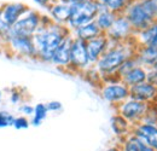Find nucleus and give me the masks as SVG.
<instances>
[{
	"instance_id": "nucleus-3",
	"label": "nucleus",
	"mask_w": 157,
	"mask_h": 151,
	"mask_svg": "<svg viewBox=\"0 0 157 151\" xmlns=\"http://www.w3.org/2000/svg\"><path fill=\"white\" fill-rule=\"evenodd\" d=\"M122 15L136 33L144 30L157 19V0H132Z\"/></svg>"
},
{
	"instance_id": "nucleus-8",
	"label": "nucleus",
	"mask_w": 157,
	"mask_h": 151,
	"mask_svg": "<svg viewBox=\"0 0 157 151\" xmlns=\"http://www.w3.org/2000/svg\"><path fill=\"white\" fill-rule=\"evenodd\" d=\"M99 95L106 103L116 108L118 104L129 98V87L121 82V80L114 82H104L99 87Z\"/></svg>"
},
{
	"instance_id": "nucleus-30",
	"label": "nucleus",
	"mask_w": 157,
	"mask_h": 151,
	"mask_svg": "<svg viewBox=\"0 0 157 151\" xmlns=\"http://www.w3.org/2000/svg\"><path fill=\"white\" fill-rule=\"evenodd\" d=\"M10 30H11V25H9L6 22H5V19L1 17V15H0V39L5 42V40L9 38V35H10Z\"/></svg>"
},
{
	"instance_id": "nucleus-18",
	"label": "nucleus",
	"mask_w": 157,
	"mask_h": 151,
	"mask_svg": "<svg viewBox=\"0 0 157 151\" xmlns=\"http://www.w3.org/2000/svg\"><path fill=\"white\" fill-rule=\"evenodd\" d=\"M134 39L139 46L157 47V19L144 30L136 33Z\"/></svg>"
},
{
	"instance_id": "nucleus-25",
	"label": "nucleus",
	"mask_w": 157,
	"mask_h": 151,
	"mask_svg": "<svg viewBox=\"0 0 157 151\" xmlns=\"http://www.w3.org/2000/svg\"><path fill=\"white\" fill-rule=\"evenodd\" d=\"M48 115V110L46 108V103H38L34 105V111L30 117V126L39 127L40 125L46 120Z\"/></svg>"
},
{
	"instance_id": "nucleus-33",
	"label": "nucleus",
	"mask_w": 157,
	"mask_h": 151,
	"mask_svg": "<svg viewBox=\"0 0 157 151\" xmlns=\"http://www.w3.org/2000/svg\"><path fill=\"white\" fill-rule=\"evenodd\" d=\"M46 108H47L48 113H58L63 109V104L59 100H51V102L46 103Z\"/></svg>"
},
{
	"instance_id": "nucleus-27",
	"label": "nucleus",
	"mask_w": 157,
	"mask_h": 151,
	"mask_svg": "<svg viewBox=\"0 0 157 151\" xmlns=\"http://www.w3.org/2000/svg\"><path fill=\"white\" fill-rule=\"evenodd\" d=\"M137 65H138V63H137V60H136V58H134V57H131V58L126 59V60L121 64V67L118 68L116 75L121 79V77L124 75L126 73H128L131 69H133V68H134V67H137Z\"/></svg>"
},
{
	"instance_id": "nucleus-31",
	"label": "nucleus",
	"mask_w": 157,
	"mask_h": 151,
	"mask_svg": "<svg viewBox=\"0 0 157 151\" xmlns=\"http://www.w3.org/2000/svg\"><path fill=\"white\" fill-rule=\"evenodd\" d=\"M18 111L21 115L23 116H27V117H32L33 111H34V105L29 104V103H21L20 106H18Z\"/></svg>"
},
{
	"instance_id": "nucleus-22",
	"label": "nucleus",
	"mask_w": 157,
	"mask_h": 151,
	"mask_svg": "<svg viewBox=\"0 0 157 151\" xmlns=\"http://www.w3.org/2000/svg\"><path fill=\"white\" fill-rule=\"evenodd\" d=\"M116 14H114V12H111V11H109V10H106V9H104L101 5H100V9H99L98 14H97V16H96V18H94V22H96V24L98 25V28L103 32V33H105V32H108L109 29H110V27L113 25V23H114V21L116 18Z\"/></svg>"
},
{
	"instance_id": "nucleus-35",
	"label": "nucleus",
	"mask_w": 157,
	"mask_h": 151,
	"mask_svg": "<svg viewBox=\"0 0 157 151\" xmlns=\"http://www.w3.org/2000/svg\"><path fill=\"white\" fill-rule=\"evenodd\" d=\"M38 6H40V7H42V9H48V6L53 2V0H33Z\"/></svg>"
},
{
	"instance_id": "nucleus-15",
	"label": "nucleus",
	"mask_w": 157,
	"mask_h": 151,
	"mask_svg": "<svg viewBox=\"0 0 157 151\" xmlns=\"http://www.w3.org/2000/svg\"><path fill=\"white\" fill-rule=\"evenodd\" d=\"M109 47V39L106 38V35L103 33L97 38L88 40L86 42V50H87V55L90 63L92 65L96 64V62L98 60L100 56L106 51V48Z\"/></svg>"
},
{
	"instance_id": "nucleus-36",
	"label": "nucleus",
	"mask_w": 157,
	"mask_h": 151,
	"mask_svg": "<svg viewBox=\"0 0 157 151\" xmlns=\"http://www.w3.org/2000/svg\"><path fill=\"white\" fill-rule=\"evenodd\" d=\"M55 1H57V2H62V4H67V5H75V4H78V2H81V1H83V0H55Z\"/></svg>"
},
{
	"instance_id": "nucleus-6",
	"label": "nucleus",
	"mask_w": 157,
	"mask_h": 151,
	"mask_svg": "<svg viewBox=\"0 0 157 151\" xmlns=\"http://www.w3.org/2000/svg\"><path fill=\"white\" fill-rule=\"evenodd\" d=\"M41 19H42V15L38 10L29 9L11 27L10 35H21V37L33 38V35L38 32V29L41 25Z\"/></svg>"
},
{
	"instance_id": "nucleus-39",
	"label": "nucleus",
	"mask_w": 157,
	"mask_h": 151,
	"mask_svg": "<svg viewBox=\"0 0 157 151\" xmlns=\"http://www.w3.org/2000/svg\"><path fill=\"white\" fill-rule=\"evenodd\" d=\"M1 100H2V91L0 90V103H1Z\"/></svg>"
},
{
	"instance_id": "nucleus-13",
	"label": "nucleus",
	"mask_w": 157,
	"mask_h": 151,
	"mask_svg": "<svg viewBox=\"0 0 157 151\" xmlns=\"http://www.w3.org/2000/svg\"><path fill=\"white\" fill-rule=\"evenodd\" d=\"M71 41L73 37L71 34L69 37L63 40V42L56 48V51L53 52L52 58H51V64H53L55 67L68 70L69 64H70V48H71Z\"/></svg>"
},
{
	"instance_id": "nucleus-23",
	"label": "nucleus",
	"mask_w": 157,
	"mask_h": 151,
	"mask_svg": "<svg viewBox=\"0 0 157 151\" xmlns=\"http://www.w3.org/2000/svg\"><path fill=\"white\" fill-rule=\"evenodd\" d=\"M97 1L104 9L109 10L116 15H122L132 0H97Z\"/></svg>"
},
{
	"instance_id": "nucleus-34",
	"label": "nucleus",
	"mask_w": 157,
	"mask_h": 151,
	"mask_svg": "<svg viewBox=\"0 0 157 151\" xmlns=\"http://www.w3.org/2000/svg\"><path fill=\"white\" fill-rule=\"evenodd\" d=\"M146 81H147V82H150L151 85H154V86H156V87H157V69H155V68L147 69Z\"/></svg>"
},
{
	"instance_id": "nucleus-1",
	"label": "nucleus",
	"mask_w": 157,
	"mask_h": 151,
	"mask_svg": "<svg viewBox=\"0 0 157 151\" xmlns=\"http://www.w3.org/2000/svg\"><path fill=\"white\" fill-rule=\"evenodd\" d=\"M137 47L138 44L134 38L118 44L109 41V47L93 65L101 76V83L120 81V77L116 75L118 68L126 59L134 57Z\"/></svg>"
},
{
	"instance_id": "nucleus-7",
	"label": "nucleus",
	"mask_w": 157,
	"mask_h": 151,
	"mask_svg": "<svg viewBox=\"0 0 157 151\" xmlns=\"http://www.w3.org/2000/svg\"><path fill=\"white\" fill-rule=\"evenodd\" d=\"M91 67H93V65L90 63V59H88L86 42L80 39L73 38L71 48H70V64H69L68 72L83 74Z\"/></svg>"
},
{
	"instance_id": "nucleus-20",
	"label": "nucleus",
	"mask_w": 157,
	"mask_h": 151,
	"mask_svg": "<svg viewBox=\"0 0 157 151\" xmlns=\"http://www.w3.org/2000/svg\"><path fill=\"white\" fill-rule=\"evenodd\" d=\"M146 76H147V69H145L140 65H137L133 69H131L128 73H126L120 80L127 87H133L136 85H139V83L146 81Z\"/></svg>"
},
{
	"instance_id": "nucleus-17",
	"label": "nucleus",
	"mask_w": 157,
	"mask_h": 151,
	"mask_svg": "<svg viewBox=\"0 0 157 151\" xmlns=\"http://www.w3.org/2000/svg\"><path fill=\"white\" fill-rule=\"evenodd\" d=\"M134 58L137 60L138 65H140L145 69H151V68H154V65L157 62V47L138 45Z\"/></svg>"
},
{
	"instance_id": "nucleus-12",
	"label": "nucleus",
	"mask_w": 157,
	"mask_h": 151,
	"mask_svg": "<svg viewBox=\"0 0 157 151\" xmlns=\"http://www.w3.org/2000/svg\"><path fill=\"white\" fill-rule=\"evenodd\" d=\"M30 7L23 2H5L0 4V15L9 25H13Z\"/></svg>"
},
{
	"instance_id": "nucleus-40",
	"label": "nucleus",
	"mask_w": 157,
	"mask_h": 151,
	"mask_svg": "<svg viewBox=\"0 0 157 151\" xmlns=\"http://www.w3.org/2000/svg\"><path fill=\"white\" fill-rule=\"evenodd\" d=\"M154 68H155V69H157V62H156V64L154 65Z\"/></svg>"
},
{
	"instance_id": "nucleus-32",
	"label": "nucleus",
	"mask_w": 157,
	"mask_h": 151,
	"mask_svg": "<svg viewBox=\"0 0 157 151\" xmlns=\"http://www.w3.org/2000/svg\"><path fill=\"white\" fill-rule=\"evenodd\" d=\"M9 100L11 104L18 105L21 103H23V93L20 92L18 90H12L10 93V97H9Z\"/></svg>"
},
{
	"instance_id": "nucleus-5",
	"label": "nucleus",
	"mask_w": 157,
	"mask_h": 151,
	"mask_svg": "<svg viewBox=\"0 0 157 151\" xmlns=\"http://www.w3.org/2000/svg\"><path fill=\"white\" fill-rule=\"evenodd\" d=\"M4 52L12 57L36 59V50L33 42V38L29 37L9 35V38L5 40Z\"/></svg>"
},
{
	"instance_id": "nucleus-2",
	"label": "nucleus",
	"mask_w": 157,
	"mask_h": 151,
	"mask_svg": "<svg viewBox=\"0 0 157 151\" xmlns=\"http://www.w3.org/2000/svg\"><path fill=\"white\" fill-rule=\"evenodd\" d=\"M71 33L65 25L53 23L47 15H42L41 25L33 35V42L36 50V59L42 63H51L56 48Z\"/></svg>"
},
{
	"instance_id": "nucleus-29",
	"label": "nucleus",
	"mask_w": 157,
	"mask_h": 151,
	"mask_svg": "<svg viewBox=\"0 0 157 151\" xmlns=\"http://www.w3.org/2000/svg\"><path fill=\"white\" fill-rule=\"evenodd\" d=\"M15 115L9 111H0V128H7V127H12L13 120H15Z\"/></svg>"
},
{
	"instance_id": "nucleus-19",
	"label": "nucleus",
	"mask_w": 157,
	"mask_h": 151,
	"mask_svg": "<svg viewBox=\"0 0 157 151\" xmlns=\"http://www.w3.org/2000/svg\"><path fill=\"white\" fill-rule=\"evenodd\" d=\"M71 37L75 39H80L85 42H87L88 40H92V39L97 38L100 34H103V32L98 28V25L96 24L94 21L90 22V23H86L81 27H78L76 29L71 30Z\"/></svg>"
},
{
	"instance_id": "nucleus-37",
	"label": "nucleus",
	"mask_w": 157,
	"mask_h": 151,
	"mask_svg": "<svg viewBox=\"0 0 157 151\" xmlns=\"http://www.w3.org/2000/svg\"><path fill=\"white\" fill-rule=\"evenodd\" d=\"M105 151H121V148H120V145H114V146L108 148Z\"/></svg>"
},
{
	"instance_id": "nucleus-14",
	"label": "nucleus",
	"mask_w": 157,
	"mask_h": 151,
	"mask_svg": "<svg viewBox=\"0 0 157 151\" xmlns=\"http://www.w3.org/2000/svg\"><path fill=\"white\" fill-rule=\"evenodd\" d=\"M132 133L139 138L145 145L157 151V126L137 123L133 126Z\"/></svg>"
},
{
	"instance_id": "nucleus-38",
	"label": "nucleus",
	"mask_w": 157,
	"mask_h": 151,
	"mask_svg": "<svg viewBox=\"0 0 157 151\" xmlns=\"http://www.w3.org/2000/svg\"><path fill=\"white\" fill-rule=\"evenodd\" d=\"M4 48H5V42L0 39V52H4Z\"/></svg>"
},
{
	"instance_id": "nucleus-28",
	"label": "nucleus",
	"mask_w": 157,
	"mask_h": 151,
	"mask_svg": "<svg viewBox=\"0 0 157 151\" xmlns=\"http://www.w3.org/2000/svg\"><path fill=\"white\" fill-rule=\"evenodd\" d=\"M12 127L17 131H24V130H28L30 127V118L27 117V116H16L15 120H13V123H12Z\"/></svg>"
},
{
	"instance_id": "nucleus-4",
	"label": "nucleus",
	"mask_w": 157,
	"mask_h": 151,
	"mask_svg": "<svg viewBox=\"0 0 157 151\" xmlns=\"http://www.w3.org/2000/svg\"><path fill=\"white\" fill-rule=\"evenodd\" d=\"M99 9L100 4L97 0H83L75 5H71V14L67 28L71 32L86 23L94 21Z\"/></svg>"
},
{
	"instance_id": "nucleus-11",
	"label": "nucleus",
	"mask_w": 157,
	"mask_h": 151,
	"mask_svg": "<svg viewBox=\"0 0 157 151\" xmlns=\"http://www.w3.org/2000/svg\"><path fill=\"white\" fill-rule=\"evenodd\" d=\"M129 98L147 104L157 103V87L147 81H144L139 85L129 87Z\"/></svg>"
},
{
	"instance_id": "nucleus-24",
	"label": "nucleus",
	"mask_w": 157,
	"mask_h": 151,
	"mask_svg": "<svg viewBox=\"0 0 157 151\" xmlns=\"http://www.w3.org/2000/svg\"><path fill=\"white\" fill-rule=\"evenodd\" d=\"M144 145L145 144L139 138H137L133 133H131L123 139H121L120 148H121V151H141Z\"/></svg>"
},
{
	"instance_id": "nucleus-16",
	"label": "nucleus",
	"mask_w": 157,
	"mask_h": 151,
	"mask_svg": "<svg viewBox=\"0 0 157 151\" xmlns=\"http://www.w3.org/2000/svg\"><path fill=\"white\" fill-rule=\"evenodd\" d=\"M47 14H48L47 16L53 23L67 27L68 21L70 18V14H71V6L67 4L57 2L53 0V2L47 9Z\"/></svg>"
},
{
	"instance_id": "nucleus-26",
	"label": "nucleus",
	"mask_w": 157,
	"mask_h": 151,
	"mask_svg": "<svg viewBox=\"0 0 157 151\" xmlns=\"http://www.w3.org/2000/svg\"><path fill=\"white\" fill-rule=\"evenodd\" d=\"M139 123L157 126V103L149 104V108H147L146 113L143 116V118H141V121Z\"/></svg>"
},
{
	"instance_id": "nucleus-10",
	"label": "nucleus",
	"mask_w": 157,
	"mask_h": 151,
	"mask_svg": "<svg viewBox=\"0 0 157 151\" xmlns=\"http://www.w3.org/2000/svg\"><path fill=\"white\" fill-rule=\"evenodd\" d=\"M104 34L106 35L110 42L118 44V42H124L133 39L136 35V32L131 25V23L128 22V19L123 15H117L110 29Z\"/></svg>"
},
{
	"instance_id": "nucleus-9",
	"label": "nucleus",
	"mask_w": 157,
	"mask_h": 151,
	"mask_svg": "<svg viewBox=\"0 0 157 151\" xmlns=\"http://www.w3.org/2000/svg\"><path fill=\"white\" fill-rule=\"evenodd\" d=\"M147 108H149L147 103L139 102L133 98H127L124 102H122L116 106V111L124 120H127L132 126H134L141 121Z\"/></svg>"
},
{
	"instance_id": "nucleus-21",
	"label": "nucleus",
	"mask_w": 157,
	"mask_h": 151,
	"mask_svg": "<svg viewBox=\"0 0 157 151\" xmlns=\"http://www.w3.org/2000/svg\"><path fill=\"white\" fill-rule=\"evenodd\" d=\"M110 127H111L113 133L117 138H120V139H123L124 137H127L128 134H131L132 133V128H133V126L127 120H124L121 115H118L117 113L111 117V120H110Z\"/></svg>"
}]
</instances>
